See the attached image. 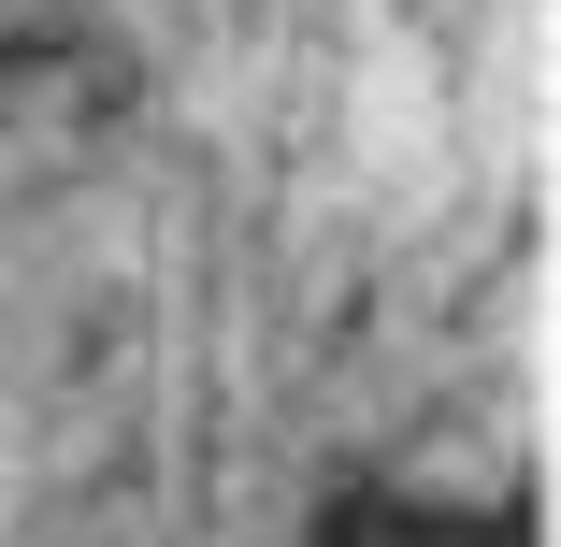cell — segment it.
<instances>
[{"instance_id": "cell-1", "label": "cell", "mask_w": 561, "mask_h": 547, "mask_svg": "<svg viewBox=\"0 0 561 547\" xmlns=\"http://www.w3.org/2000/svg\"><path fill=\"white\" fill-rule=\"evenodd\" d=\"M533 518H432L403 490H331L317 504V547H518Z\"/></svg>"}]
</instances>
